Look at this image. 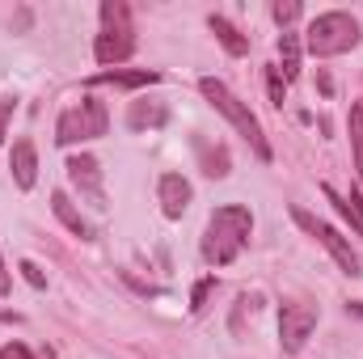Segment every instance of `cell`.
Here are the masks:
<instances>
[{"instance_id":"1","label":"cell","mask_w":363,"mask_h":359,"mask_svg":"<svg viewBox=\"0 0 363 359\" xmlns=\"http://www.w3.org/2000/svg\"><path fill=\"white\" fill-rule=\"evenodd\" d=\"M250 233H254V216L250 207L241 203H224L211 211L207 220V233H203V258L211 267H228L241 258V250L250 245Z\"/></svg>"},{"instance_id":"2","label":"cell","mask_w":363,"mask_h":359,"mask_svg":"<svg viewBox=\"0 0 363 359\" xmlns=\"http://www.w3.org/2000/svg\"><path fill=\"white\" fill-rule=\"evenodd\" d=\"M199 93H203V97H207V101H211V106H216V110H220V114H224L241 136H245V140H250V148H254V157H258V161H271L274 153H271V144H267V136H262V123L250 114V106L228 89L220 77H199Z\"/></svg>"},{"instance_id":"3","label":"cell","mask_w":363,"mask_h":359,"mask_svg":"<svg viewBox=\"0 0 363 359\" xmlns=\"http://www.w3.org/2000/svg\"><path fill=\"white\" fill-rule=\"evenodd\" d=\"M135 51V26H131V9L123 0H101V34L93 43L97 64H123Z\"/></svg>"},{"instance_id":"4","label":"cell","mask_w":363,"mask_h":359,"mask_svg":"<svg viewBox=\"0 0 363 359\" xmlns=\"http://www.w3.org/2000/svg\"><path fill=\"white\" fill-rule=\"evenodd\" d=\"M304 47H308V55H317V60L342 55V51L359 47V21H355L351 13H321V17L308 21Z\"/></svg>"},{"instance_id":"5","label":"cell","mask_w":363,"mask_h":359,"mask_svg":"<svg viewBox=\"0 0 363 359\" xmlns=\"http://www.w3.org/2000/svg\"><path fill=\"white\" fill-rule=\"evenodd\" d=\"M106 127H110V114H106V106L85 93L81 97V106H72V110H64L60 114V123H55V144H81V140H97V136H106Z\"/></svg>"},{"instance_id":"6","label":"cell","mask_w":363,"mask_h":359,"mask_svg":"<svg viewBox=\"0 0 363 359\" xmlns=\"http://www.w3.org/2000/svg\"><path fill=\"white\" fill-rule=\"evenodd\" d=\"M291 220H296V224H300V228H304L308 237H317V241H321V245H325V250L334 254V263L342 267V275H351V279H359V275H363L359 254L351 250V241H347V237H342V233H338L334 224H325V220L308 216L304 207H291Z\"/></svg>"},{"instance_id":"7","label":"cell","mask_w":363,"mask_h":359,"mask_svg":"<svg viewBox=\"0 0 363 359\" xmlns=\"http://www.w3.org/2000/svg\"><path fill=\"white\" fill-rule=\"evenodd\" d=\"M317 321H321L317 304H304V300L283 304V309H279V347H283L287 355H296V351L308 343V334L317 330Z\"/></svg>"},{"instance_id":"8","label":"cell","mask_w":363,"mask_h":359,"mask_svg":"<svg viewBox=\"0 0 363 359\" xmlns=\"http://www.w3.org/2000/svg\"><path fill=\"white\" fill-rule=\"evenodd\" d=\"M64 170H68L72 186H77V190H81V194L89 199L93 207H106V190H101V170H97V161H93V157H85V153H81V157H68V165H64Z\"/></svg>"},{"instance_id":"9","label":"cell","mask_w":363,"mask_h":359,"mask_svg":"<svg viewBox=\"0 0 363 359\" xmlns=\"http://www.w3.org/2000/svg\"><path fill=\"white\" fill-rule=\"evenodd\" d=\"M157 194H161V211H165L169 220H182L194 190H190V182L182 178V174H165V178L157 182Z\"/></svg>"},{"instance_id":"10","label":"cell","mask_w":363,"mask_h":359,"mask_svg":"<svg viewBox=\"0 0 363 359\" xmlns=\"http://www.w3.org/2000/svg\"><path fill=\"white\" fill-rule=\"evenodd\" d=\"M51 211H55V220H60L72 237H81V241H93V237H97V233H93V224L77 211V207H72L68 190H55V194H51Z\"/></svg>"},{"instance_id":"11","label":"cell","mask_w":363,"mask_h":359,"mask_svg":"<svg viewBox=\"0 0 363 359\" xmlns=\"http://www.w3.org/2000/svg\"><path fill=\"white\" fill-rule=\"evenodd\" d=\"M9 170H13V182H17L21 190H34V182H38V153H34L30 140H17V144H13Z\"/></svg>"},{"instance_id":"12","label":"cell","mask_w":363,"mask_h":359,"mask_svg":"<svg viewBox=\"0 0 363 359\" xmlns=\"http://www.w3.org/2000/svg\"><path fill=\"white\" fill-rule=\"evenodd\" d=\"M161 81V72H152V68H135V72H123V68H106V72H97L89 85H118V89H144V85H157Z\"/></svg>"},{"instance_id":"13","label":"cell","mask_w":363,"mask_h":359,"mask_svg":"<svg viewBox=\"0 0 363 359\" xmlns=\"http://www.w3.org/2000/svg\"><path fill=\"white\" fill-rule=\"evenodd\" d=\"M207 26H211V34L220 38V47H224L228 55H237V60H241V55H250V38H245L228 17H216V13H211V17H207Z\"/></svg>"},{"instance_id":"14","label":"cell","mask_w":363,"mask_h":359,"mask_svg":"<svg viewBox=\"0 0 363 359\" xmlns=\"http://www.w3.org/2000/svg\"><path fill=\"white\" fill-rule=\"evenodd\" d=\"M165 118H169V110H165V106H157V101H131V110H127V127H131V131L165 127Z\"/></svg>"},{"instance_id":"15","label":"cell","mask_w":363,"mask_h":359,"mask_svg":"<svg viewBox=\"0 0 363 359\" xmlns=\"http://www.w3.org/2000/svg\"><path fill=\"white\" fill-rule=\"evenodd\" d=\"M279 60H283V81H296L300 77V34H291V30H283L279 34Z\"/></svg>"},{"instance_id":"16","label":"cell","mask_w":363,"mask_h":359,"mask_svg":"<svg viewBox=\"0 0 363 359\" xmlns=\"http://www.w3.org/2000/svg\"><path fill=\"white\" fill-rule=\"evenodd\" d=\"M199 161H203V174L207 178H228V148L224 144H207V140H199Z\"/></svg>"},{"instance_id":"17","label":"cell","mask_w":363,"mask_h":359,"mask_svg":"<svg viewBox=\"0 0 363 359\" xmlns=\"http://www.w3.org/2000/svg\"><path fill=\"white\" fill-rule=\"evenodd\" d=\"M347 127H351V148H355V170H359V178H363V106H351V118H347Z\"/></svg>"},{"instance_id":"18","label":"cell","mask_w":363,"mask_h":359,"mask_svg":"<svg viewBox=\"0 0 363 359\" xmlns=\"http://www.w3.org/2000/svg\"><path fill=\"white\" fill-rule=\"evenodd\" d=\"M271 13H274V21H279V26L287 30V26H291V21L300 17V0H279V4H274Z\"/></svg>"},{"instance_id":"19","label":"cell","mask_w":363,"mask_h":359,"mask_svg":"<svg viewBox=\"0 0 363 359\" xmlns=\"http://www.w3.org/2000/svg\"><path fill=\"white\" fill-rule=\"evenodd\" d=\"M267 89H271L274 106H283V89H287V81H283V72H279V68H267Z\"/></svg>"},{"instance_id":"20","label":"cell","mask_w":363,"mask_h":359,"mask_svg":"<svg viewBox=\"0 0 363 359\" xmlns=\"http://www.w3.org/2000/svg\"><path fill=\"white\" fill-rule=\"evenodd\" d=\"M17 270L26 275V283H30V287H47V275H43L38 263H30V258H26V263H17Z\"/></svg>"},{"instance_id":"21","label":"cell","mask_w":363,"mask_h":359,"mask_svg":"<svg viewBox=\"0 0 363 359\" xmlns=\"http://www.w3.org/2000/svg\"><path fill=\"white\" fill-rule=\"evenodd\" d=\"M13 110H17V97H0V144L9 140V118H13Z\"/></svg>"},{"instance_id":"22","label":"cell","mask_w":363,"mask_h":359,"mask_svg":"<svg viewBox=\"0 0 363 359\" xmlns=\"http://www.w3.org/2000/svg\"><path fill=\"white\" fill-rule=\"evenodd\" d=\"M211 287H216V279H203V283H194V292H190V309H194V313L203 309V300H207V292H211Z\"/></svg>"},{"instance_id":"23","label":"cell","mask_w":363,"mask_h":359,"mask_svg":"<svg viewBox=\"0 0 363 359\" xmlns=\"http://www.w3.org/2000/svg\"><path fill=\"white\" fill-rule=\"evenodd\" d=\"M0 359H34V351L21 347V343H4V347H0Z\"/></svg>"},{"instance_id":"24","label":"cell","mask_w":363,"mask_h":359,"mask_svg":"<svg viewBox=\"0 0 363 359\" xmlns=\"http://www.w3.org/2000/svg\"><path fill=\"white\" fill-rule=\"evenodd\" d=\"M9 292V270H4V263H0V296Z\"/></svg>"},{"instance_id":"25","label":"cell","mask_w":363,"mask_h":359,"mask_svg":"<svg viewBox=\"0 0 363 359\" xmlns=\"http://www.w3.org/2000/svg\"><path fill=\"white\" fill-rule=\"evenodd\" d=\"M351 203H355V211H359V220H363V199L355 194V190H351Z\"/></svg>"}]
</instances>
